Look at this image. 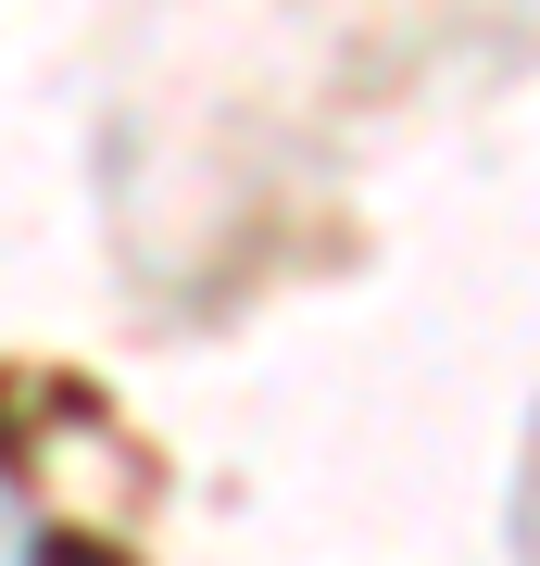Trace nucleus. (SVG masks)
<instances>
[{
	"instance_id": "1",
	"label": "nucleus",
	"mask_w": 540,
	"mask_h": 566,
	"mask_svg": "<svg viewBox=\"0 0 540 566\" xmlns=\"http://www.w3.org/2000/svg\"><path fill=\"white\" fill-rule=\"evenodd\" d=\"M0 566H63V542L39 528V504H25L13 479H0Z\"/></svg>"
}]
</instances>
